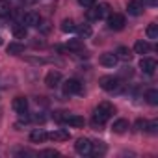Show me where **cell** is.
Returning a JSON list of instances; mask_svg holds the SVG:
<instances>
[{"mask_svg":"<svg viewBox=\"0 0 158 158\" xmlns=\"http://www.w3.org/2000/svg\"><path fill=\"white\" fill-rule=\"evenodd\" d=\"M112 114H114V106L112 104H108V102H102V104H99L95 110H93V125L95 127H102L110 117H112Z\"/></svg>","mask_w":158,"mask_h":158,"instance_id":"obj_1","label":"cell"},{"mask_svg":"<svg viewBox=\"0 0 158 158\" xmlns=\"http://www.w3.org/2000/svg\"><path fill=\"white\" fill-rule=\"evenodd\" d=\"M110 15V4L102 2L99 6H91V10H88V19L89 21H101V19H106Z\"/></svg>","mask_w":158,"mask_h":158,"instance_id":"obj_2","label":"cell"},{"mask_svg":"<svg viewBox=\"0 0 158 158\" xmlns=\"http://www.w3.org/2000/svg\"><path fill=\"white\" fill-rule=\"evenodd\" d=\"M101 88L104 89V91H108V93H119L121 91V80L117 76H102L101 78Z\"/></svg>","mask_w":158,"mask_h":158,"instance_id":"obj_3","label":"cell"},{"mask_svg":"<svg viewBox=\"0 0 158 158\" xmlns=\"http://www.w3.org/2000/svg\"><path fill=\"white\" fill-rule=\"evenodd\" d=\"M56 119L58 121H61V123H65V125H69V127H74V128H80V127H84V117H80V115H74V114H65V112H60L58 115H56Z\"/></svg>","mask_w":158,"mask_h":158,"instance_id":"obj_4","label":"cell"},{"mask_svg":"<svg viewBox=\"0 0 158 158\" xmlns=\"http://www.w3.org/2000/svg\"><path fill=\"white\" fill-rule=\"evenodd\" d=\"M74 149H76V152H78V154L88 156V154H91V152H93V141H91V139H88V138H80V139L74 143Z\"/></svg>","mask_w":158,"mask_h":158,"instance_id":"obj_5","label":"cell"},{"mask_svg":"<svg viewBox=\"0 0 158 158\" xmlns=\"http://www.w3.org/2000/svg\"><path fill=\"white\" fill-rule=\"evenodd\" d=\"M106 23H108V28L110 30H123L125 28V17L121 13H110L106 17Z\"/></svg>","mask_w":158,"mask_h":158,"instance_id":"obj_6","label":"cell"},{"mask_svg":"<svg viewBox=\"0 0 158 158\" xmlns=\"http://www.w3.org/2000/svg\"><path fill=\"white\" fill-rule=\"evenodd\" d=\"M63 93L65 95H78L82 93V84L76 80V78H69L63 82Z\"/></svg>","mask_w":158,"mask_h":158,"instance_id":"obj_7","label":"cell"},{"mask_svg":"<svg viewBox=\"0 0 158 158\" xmlns=\"http://www.w3.org/2000/svg\"><path fill=\"white\" fill-rule=\"evenodd\" d=\"M23 24H24L26 28H28V26L37 28V26L41 24V15L35 13V11H26V13L23 15Z\"/></svg>","mask_w":158,"mask_h":158,"instance_id":"obj_8","label":"cell"},{"mask_svg":"<svg viewBox=\"0 0 158 158\" xmlns=\"http://www.w3.org/2000/svg\"><path fill=\"white\" fill-rule=\"evenodd\" d=\"M139 69L145 73V74H154V71H156V61L152 60V58H141L139 60Z\"/></svg>","mask_w":158,"mask_h":158,"instance_id":"obj_9","label":"cell"},{"mask_svg":"<svg viewBox=\"0 0 158 158\" xmlns=\"http://www.w3.org/2000/svg\"><path fill=\"white\" fill-rule=\"evenodd\" d=\"M60 82H61V74H60V71H50V73H47V76H45V84H47L48 88H56V86H60Z\"/></svg>","mask_w":158,"mask_h":158,"instance_id":"obj_10","label":"cell"},{"mask_svg":"<svg viewBox=\"0 0 158 158\" xmlns=\"http://www.w3.org/2000/svg\"><path fill=\"white\" fill-rule=\"evenodd\" d=\"M13 110L19 114V115H26L28 114V101L24 97H17L13 101Z\"/></svg>","mask_w":158,"mask_h":158,"instance_id":"obj_11","label":"cell"},{"mask_svg":"<svg viewBox=\"0 0 158 158\" xmlns=\"http://www.w3.org/2000/svg\"><path fill=\"white\" fill-rule=\"evenodd\" d=\"M127 13L132 15V17H138L143 13V4L138 2V0H130V2L127 4Z\"/></svg>","mask_w":158,"mask_h":158,"instance_id":"obj_12","label":"cell"},{"mask_svg":"<svg viewBox=\"0 0 158 158\" xmlns=\"http://www.w3.org/2000/svg\"><path fill=\"white\" fill-rule=\"evenodd\" d=\"M71 138V134H69V130H65V128H56V130H52L50 134H48V139H54V141H65V139H69Z\"/></svg>","mask_w":158,"mask_h":158,"instance_id":"obj_13","label":"cell"},{"mask_svg":"<svg viewBox=\"0 0 158 158\" xmlns=\"http://www.w3.org/2000/svg\"><path fill=\"white\" fill-rule=\"evenodd\" d=\"M48 139V134L43 130V128H34L32 132H30V141H34V143H43V141H47Z\"/></svg>","mask_w":158,"mask_h":158,"instance_id":"obj_14","label":"cell"},{"mask_svg":"<svg viewBox=\"0 0 158 158\" xmlns=\"http://www.w3.org/2000/svg\"><path fill=\"white\" fill-rule=\"evenodd\" d=\"M117 56L114 54V52H104L102 56H101V65H104V67H115L117 65Z\"/></svg>","mask_w":158,"mask_h":158,"instance_id":"obj_15","label":"cell"},{"mask_svg":"<svg viewBox=\"0 0 158 158\" xmlns=\"http://www.w3.org/2000/svg\"><path fill=\"white\" fill-rule=\"evenodd\" d=\"M11 32H13L15 39H24V37L28 35V28H26V26H24L23 23H17V24H13Z\"/></svg>","mask_w":158,"mask_h":158,"instance_id":"obj_16","label":"cell"},{"mask_svg":"<svg viewBox=\"0 0 158 158\" xmlns=\"http://www.w3.org/2000/svg\"><path fill=\"white\" fill-rule=\"evenodd\" d=\"M149 50H151V43L149 41H143V39L136 41V45H134V52L136 54H147Z\"/></svg>","mask_w":158,"mask_h":158,"instance_id":"obj_17","label":"cell"},{"mask_svg":"<svg viewBox=\"0 0 158 158\" xmlns=\"http://www.w3.org/2000/svg\"><path fill=\"white\" fill-rule=\"evenodd\" d=\"M112 128H114V132H115V134H123V132H127V130H128V121H127V119H117V121L114 123V127H112Z\"/></svg>","mask_w":158,"mask_h":158,"instance_id":"obj_18","label":"cell"},{"mask_svg":"<svg viewBox=\"0 0 158 158\" xmlns=\"http://www.w3.org/2000/svg\"><path fill=\"white\" fill-rule=\"evenodd\" d=\"M115 56H117V60H123V61H130V58H132V52H130L127 47H119V48L115 50Z\"/></svg>","mask_w":158,"mask_h":158,"instance_id":"obj_19","label":"cell"},{"mask_svg":"<svg viewBox=\"0 0 158 158\" xmlns=\"http://www.w3.org/2000/svg\"><path fill=\"white\" fill-rule=\"evenodd\" d=\"M84 48V43H82V39H71L69 43H67V50H73V52H80Z\"/></svg>","mask_w":158,"mask_h":158,"instance_id":"obj_20","label":"cell"},{"mask_svg":"<svg viewBox=\"0 0 158 158\" xmlns=\"http://www.w3.org/2000/svg\"><path fill=\"white\" fill-rule=\"evenodd\" d=\"M11 4L8 2V0H0V17H10L11 13Z\"/></svg>","mask_w":158,"mask_h":158,"instance_id":"obj_21","label":"cell"},{"mask_svg":"<svg viewBox=\"0 0 158 158\" xmlns=\"http://www.w3.org/2000/svg\"><path fill=\"white\" fill-rule=\"evenodd\" d=\"M145 34H147V39H158V24L151 23V24L147 26Z\"/></svg>","mask_w":158,"mask_h":158,"instance_id":"obj_22","label":"cell"},{"mask_svg":"<svg viewBox=\"0 0 158 158\" xmlns=\"http://www.w3.org/2000/svg\"><path fill=\"white\" fill-rule=\"evenodd\" d=\"M61 32H76V24H74V21L73 19H65L63 23H61Z\"/></svg>","mask_w":158,"mask_h":158,"instance_id":"obj_23","label":"cell"},{"mask_svg":"<svg viewBox=\"0 0 158 158\" xmlns=\"http://www.w3.org/2000/svg\"><path fill=\"white\" fill-rule=\"evenodd\" d=\"M21 52H24L23 43H10L8 45V54H21Z\"/></svg>","mask_w":158,"mask_h":158,"instance_id":"obj_24","label":"cell"},{"mask_svg":"<svg viewBox=\"0 0 158 158\" xmlns=\"http://www.w3.org/2000/svg\"><path fill=\"white\" fill-rule=\"evenodd\" d=\"M145 99H147L149 104L156 106V104H158V91H156V89H149V91L145 93Z\"/></svg>","mask_w":158,"mask_h":158,"instance_id":"obj_25","label":"cell"},{"mask_svg":"<svg viewBox=\"0 0 158 158\" xmlns=\"http://www.w3.org/2000/svg\"><path fill=\"white\" fill-rule=\"evenodd\" d=\"M76 32L82 37H89L91 35V26L89 24H80V26H76Z\"/></svg>","mask_w":158,"mask_h":158,"instance_id":"obj_26","label":"cell"},{"mask_svg":"<svg viewBox=\"0 0 158 158\" xmlns=\"http://www.w3.org/2000/svg\"><path fill=\"white\" fill-rule=\"evenodd\" d=\"M145 130H149L151 134H156V132H158V121H151V123H147V125H145Z\"/></svg>","mask_w":158,"mask_h":158,"instance_id":"obj_27","label":"cell"},{"mask_svg":"<svg viewBox=\"0 0 158 158\" xmlns=\"http://www.w3.org/2000/svg\"><path fill=\"white\" fill-rule=\"evenodd\" d=\"M95 2L97 0H78V4L84 6V8H91V6H95Z\"/></svg>","mask_w":158,"mask_h":158,"instance_id":"obj_28","label":"cell"},{"mask_svg":"<svg viewBox=\"0 0 158 158\" xmlns=\"http://www.w3.org/2000/svg\"><path fill=\"white\" fill-rule=\"evenodd\" d=\"M145 125H147V121H145V119H138V121H136L138 130H145Z\"/></svg>","mask_w":158,"mask_h":158,"instance_id":"obj_29","label":"cell"},{"mask_svg":"<svg viewBox=\"0 0 158 158\" xmlns=\"http://www.w3.org/2000/svg\"><path fill=\"white\" fill-rule=\"evenodd\" d=\"M41 154H45V156H58V151H52V149H47V151H43Z\"/></svg>","mask_w":158,"mask_h":158,"instance_id":"obj_30","label":"cell"},{"mask_svg":"<svg viewBox=\"0 0 158 158\" xmlns=\"http://www.w3.org/2000/svg\"><path fill=\"white\" fill-rule=\"evenodd\" d=\"M143 2H145L147 6H156V4H158V0H143Z\"/></svg>","mask_w":158,"mask_h":158,"instance_id":"obj_31","label":"cell"},{"mask_svg":"<svg viewBox=\"0 0 158 158\" xmlns=\"http://www.w3.org/2000/svg\"><path fill=\"white\" fill-rule=\"evenodd\" d=\"M21 2H24V4H32V2H35V0H21Z\"/></svg>","mask_w":158,"mask_h":158,"instance_id":"obj_32","label":"cell"},{"mask_svg":"<svg viewBox=\"0 0 158 158\" xmlns=\"http://www.w3.org/2000/svg\"><path fill=\"white\" fill-rule=\"evenodd\" d=\"M2 43H4V41H2V35H0V45H2Z\"/></svg>","mask_w":158,"mask_h":158,"instance_id":"obj_33","label":"cell"}]
</instances>
